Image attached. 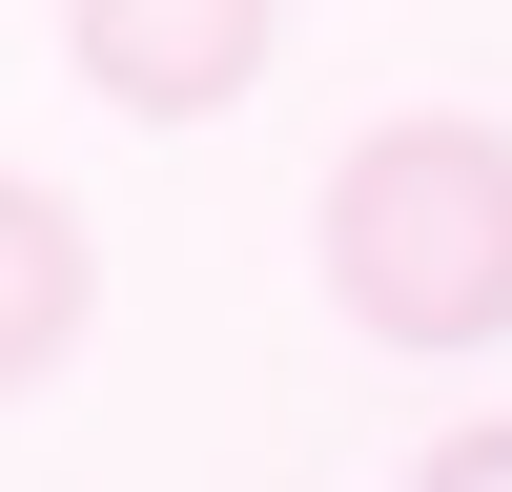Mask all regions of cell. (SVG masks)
I'll return each instance as SVG.
<instances>
[{
	"instance_id": "obj_1",
	"label": "cell",
	"mask_w": 512,
	"mask_h": 492,
	"mask_svg": "<svg viewBox=\"0 0 512 492\" xmlns=\"http://www.w3.org/2000/svg\"><path fill=\"white\" fill-rule=\"evenodd\" d=\"M308 267L369 349H492L512 328V123H472V103L369 123L308 205Z\"/></svg>"
},
{
	"instance_id": "obj_2",
	"label": "cell",
	"mask_w": 512,
	"mask_h": 492,
	"mask_svg": "<svg viewBox=\"0 0 512 492\" xmlns=\"http://www.w3.org/2000/svg\"><path fill=\"white\" fill-rule=\"evenodd\" d=\"M62 62L103 82L123 123H226L246 82L287 62V21H267V0H82V21H62Z\"/></svg>"
},
{
	"instance_id": "obj_3",
	"label": "cell",
	"mask_w": 512,
	"mask_h": 492,
	"mask_svg": "<svg viewBox=\"0 0 512 492\" xmlns=\"http://www.w3.org/2000/svg\"><path fill=\"white\" fill-rule=\"evenodd\" d=\"M82 328H103V246H82L62 185H21V164H0V410H21Z\"/></svg>"
},
{
	"instance_id": "obj_4",
	"label": "cell",
	"mask_w": 512,
	"mask_h": 492,
	"mask_svg": "<svg viewBox=\"0 0 512 492\" xmlns=\"http://www.w3.org/2000/svg\"><path fill=\"white\" fill-rule=\"evenodd\" d=\"M410 492H512V410H492V431H431V472H410Z\"/></svg>"
}]
</instances>
